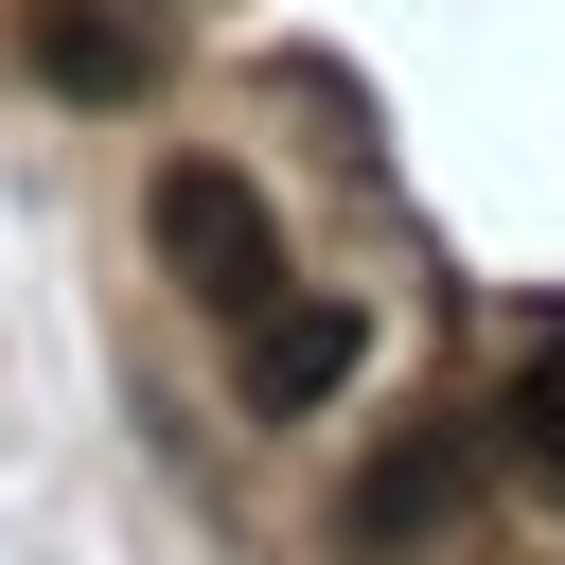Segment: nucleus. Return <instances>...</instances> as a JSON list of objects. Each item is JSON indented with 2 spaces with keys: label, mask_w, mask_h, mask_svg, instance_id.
<instances>
[{
  "label": "nucleus",
  "mask_w": 565,
  "mask_h": 565,
  "mask_svg": "<svg viewBox=\"0 0 565 565\" xmlns=\"http://www.w3.org/2000/svg\"><path fill=\"white\" fill-rule=\"evenodd\" d=\"M141 212H159V265H177V282H194L212 318L282 300V212H265V194H247L230 159H159V194H141Z\"/></svg>",
  "instance_id": "nucleus-2"
},
{
  "label": "nucleus",
  "mask_w": 565,
  "mask_h": 565,
  "mask_svg": "<svg viewBox=\"0 0 565 565\" xmlns=\"http://www.w3.org/2000/svg\"><path fill=\"white\" fill-rule=\"evenodd\" d=\"M353 371H371V318H353V300H247V353H230V388H247L265 424L335 406Z\"/></svg>",
  "instance_id": "nucleus-3"
},
{
  "label": "nucleus",
  "mask_w": 565,
  "mask_h": 565,
  "mask_svg": "<svg viewBox=\"0 0 565 565\" xmlns=\"http://www.w3.org/2000/svg\"><path fill=\"white\" fill-rule=\"evenodd\" d=\"M35 71H53L71 106H141V71H159V53H141L124 18H35Z\"/></svg>",
  "instance_id": "nucleus-4"
},
{
  "label": "nucleus",
  "mask_w": 565,
  "mask_h": 565,
  "mask_svg": "<svg viewBox=\"0 0 565 565\" xmlns=\"http://www.w3.org/2000/svg\"><path fill=\"white\" fill-rule=\"evenodd\" d=\"M494 424H512V459H530V477L565 494V335H547V353L512 371V406H494Z\"/></svg>",
  "instance_id": "nucleus-5"
},
{
  "label": "nucleus",
  "mask_w": 565,
  "mask_h": 565,
  "mask_svg": "<svg viewBox=\"0 0 565 565\" xmlns=\"http://www.w3.org/2000/svg\"><path fill=\"white\" fill-rule=\"evenodd\" d=\"M459 512H477V424H441V406H424V424H388V441L353 459V494H335V547H353V565H424Z\"/></svg>",
  "instance_id": "nucleus-1"
}]
</instances>
